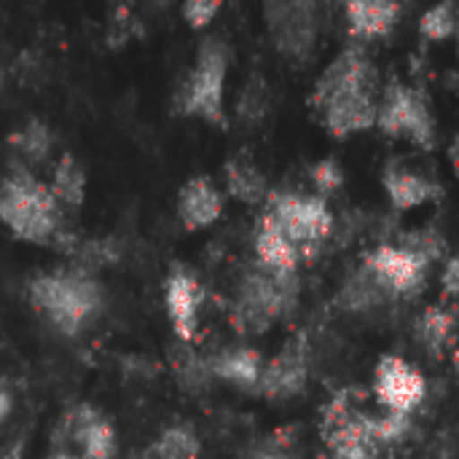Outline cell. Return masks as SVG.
<instances>
[{"label":"cell","mask_w":459,"mask_h":459,"mask_svg":"<svg viewBox=\"0 0 459 459\" xmlns=\"http://www.w3.org/2000/svg\"><path fill=\"white\" fill-rule=\"evenodd\" d=\"M457 35H459V32H457Z\"/></svg>","instance_id":"8d00e7d4"},{"label":"cell","mask_w":459,"mask_h":459,"mask_svg":"<svg viewBox=\"0 0 459 459\" xmlns=\"http://www.w3.org/2000/svg\"><path fill=\"white\" fill-rule=\"evenodd\" d=\"M255 258H258V266L282 277L296 274V266L301 258V250L285 237V231L274 223L269 212L261 218L255 229Z\"/></svg>","instance_id":"2e32d148"},{"label":"cell","mask_w":459,"mask_h":459,"mask_svg":"<svg viewBox=\"0 0 459 459\" xmlns=\"http://www.w3.org/2000/svg\"><path fill=\"white\" fill-rule=\"evenodd\" d=\"M51 132L46 124L40 121H30L24 129H19L16 134H11V145L30 161H46V156L51 153Z\"/></svg>","instance_id":"d4e9b609"},{"label":"cell","mask_w":459,"mask_h":459,"mask_svg":"<svg viewBox=\"0 0 459 459\" xmlns=\"http://www.w3.org/2000/svg\"><path fill=\"white\" fill-rule=\"evenodd\" d=\"M202 444L196 433L186 425L167 428L148 449L143 459H199Z\"/></svg>","instance_id":"603a6c76"},{"label":"cell","mask_w":459,"mask_h":459,"mask_svg":"<svg viewBox=\"0 0 459 459\" xmlns=\"http://www.w3.org/2000/svg\"><path fill=\"white\" fill-rule=\"evenodd\" d=\"M51 194L54 199L70 210H78L83 204V196H86V172L83 167L73 159V156H62L56 169H54V178H51Z\"/></svg>","instance_id":"44dd1931"},{"label":"cell","mask_w":459,"mask_h":459,"mask_svg":"<svg viewBox=\"0 0 459 459\" xmlns=\"http://www.w3.org/2000/svg\"><path fill=\"white\" fill-rule=\"evenodd\" d=\"M459 32V5L457 0H438L420 16V35L441 43Z\"/></svg>","instance_id":"cb8c5ba5"},{"label":"cell","mask_w":459,"mask_h":459,"mask_svg":"<svg viewBox=\"0 0 459 459\" xmlns=\"http://www.w3.org/2000/svg\"><path fill=\"white\" fill-rule=\"evenodd\" d=\"M269 215L299 250L325 242L333 229V212L317 194H277Z\"/></svg>","instance_id":"52a82bcc"},{"label":"cell","mask_w":459,"mask_h":459,"mask_svg":"<svg viewBox=\"0 0 459 459\" xmlns=\"http://www.w3.org/2000/svg\"><path fill=\"white\" fill-rule=\"evenodd\" d=\"M309 178H312V186L317 191V196H331L336 194L342 186H344V169L336 159H323L317 161L312 169H309Z\"/></svg>","instance_id":"83f0119b"},{"label":"cell","mask_w":459,"mask_h":459,"mask_svg":"<svg viewBox=\"0 0 459 459\" xmlns=\"http://www.w3.org/2000/svg\"><path fill=\"white\" fill-rule=\"evenodd\" d=\"M377 129L395 140H409L425 151L436 148V118L422 89L393 81L379 100Z\"/></svg>","instance_id":"277c9868"},{"label":"cell","mask_w":459,"mask_h":459,"mask_svg":"<svg viewBox=\"0 0 459 459\" xmlns=\"http://www.w3.org/2000/svg\"><path fill=\"white\" fill-rule=\"evenodd\" d=\"M428 272V255L411 247L382 245L366 258V274L377 285V290L406 296L414 293Z\"/></svg>","instance_id":"30bf717a"},{"label":"cell","mask_w":459,"mask_h":459,"mask_svg":"<svg viewBox=\"0 0 459 459\" xmlns=\"http://www.w3.org/2000/svg\"><path fill=\"white\" fill-rule=\"evenodd\" d=\"M0 221L5 229L32 245H54L65 231L62 204L51 188L27 169H13L0 183Z\"/></svg>","instance_id":"7a4b0ae2"},{"label":"cell","mask_w":459,"mask_h":459,"mask_svg":"<svg viewBox=\"0 0 459 459\" xmlns=\"http://www.w3.org/2000/svg\"><path fill=\"white\" fill-rule=\"evenodd\" d=\"M355 89H377V70L371 56L366 54L363 46H347L317 78L315 91L309 97L312 108H323L328 100L355 91Z\"/></svg>","instance_id":"8fae6325"},{"label":"cell","mask_w":459,"mask_h":459,"mask_svg":"<svg viewBox=\"0 0 459 459\" xmlns=\"http://www.w3.org/2000/svg\"><path fill=\"white\" fill-rule=\"evenodd\" d=\"M70 444L78 446V455L83 459H116L118 452L113 425L86 403L67 411L54 430V449H70Z\"/></svg>","instance_id":"ba28073f"},{"label":"cell","mask_w":459,"mask_h":459,"mask_svg":"<svg viewBox=\"0 0 459 459\" xmlns=\"http://www.w3.org/2000/svg\"><path fill=\"white\" fill-rule=\"evenodd\" d=\"M374 395L385 411L409 417L422 406L428 395V382L409 360L398 355H385L374 371Z\"/></svg>","instance_id":"9c48e42d"},{"label":"cell","mask_w":459,"mask_h":459,"mask_svg":"<svg viewBox=\"0 0 459 459\" xmlns=\"http://www.w3.org/2000/svg\"><path fill=\"white\" fill-rule=\"evenodd\" d=\"M0 86H3V65H0Z\"/></svg>","instance_id":"e575fe53"},{"label":"cell","mask_w":459,"mask_h":459,"mask_svg":"<svg viewBox=\"0 0 459 459\" xmlns=\"http://www.w3.org/2000/svg\"><path fill=\"white\" fill-rule=\"evenodd\" d=\"M398 3H409V0H398Z\"/></svg>","instance_id":"d590c367"},{"label":"cell","mask_w":459,"mask_h":459,"mask_svg":"<svg viewBox=\"0 0 459 459\" xmlns=\"http://www.w3.org/2000/svg\"><path fill=\"white\" fill-rule=\"evenodd\" d=\"M347 24L350 35L358 40H374L393 32L401 19L398 0H347Z\"/></svg>","instance_id":"e0dca14e"},{"label":"cell","mask_w":459,"mask_h":459,"mask_svg":"<svg viewBox=\"0 0 459 459\" xmlns=\"http://www.w3.org/2000/svg\"><path fill=\"white\" fill-rule=\"evenodd\" d=\"M210 368H212V377L218 379H226L242 390H255L261 371H264V358L253 347H231V350L218 352L210 360Z\"/></svg>","instance_id":"d6986e66"},{"label":"cell","mask_w":459,"mask_h":459,"mask_svg":"<svg viewBox=\"0 0 459 459\" xmlns=\"http://www.w3.org/2000/svg\"><path fill=\"white\" fill-rule=\"evenodd\" d=\"M264 16L274 48L293 65L309 62L320 35L317 0H264Z\"/></svg>","instance_id":"5b68a950"},{"label":"cell","mask_w":459,"mask_h":459,"mask_svg":"<svg viewBox=\"0 0 459 459\" xmlns=\"http://www.w3.org/2000/svg\"><path fill=\"white\" fill-rule=\"evenodd\" d=\"M169 363H172V374L178 379V385L188 393H199L210 385L212 379V368L210 360H202L188 342H178V347L169 352Z\"/></svg>","instance_id":"7402d4cb"},{"label":"cell","mask_w":459,"mask_h":459,"mask_svg":"<svg viewBox=\"0 0 459 459\" xmlns=\"http://www.w3.org/2000/svg\"><path fill=\"white\" fill-rule=\"evenodd\" d=\"M223 212V196L215 183L204 175L191 178L178 194V218L186 231L210 229Z\"/></svg>","instance_id":"9a60e30c"},{"label":"cell","mask_w":459,"mask_h":459,"mask_svg":"<svg viewBox=\"0 0 459 459\" xmlns=\"http://www.w3.org/2000/svg\"><path fill=\"white\" fill-rule=\"evenodd\" d=\"M226 188L237 202H245V204L264 202L269 191L264 172L247 156H237L226 164Z\"/></svg>","instance_id":"ffe728a7"},{"label":"cell","mask_w":459,"mask_h":459,"mask_svg":"<svg viewBox=\"0 0 459 459\" xmlns=\"http://www.w3.org/2000/svg\"><path fill=\"white\" fill-rule=\"evenodd\" d=\"M226 73H229V48L223 40L210 38L202 43L196 67L191 70L188 81L180 89V110L196 116L207 124L223 126V91H226Z\"/></svg>","instance_id":"3957f363"},{"label":"cell","mask_w":459,"mask_h":459,"mask_svg":"<svg viewBox=\"0 0 459 459\" xmlns=\"http://www.w3.org/2000/svg\"><path fill=\"white\" fill-rule=\"evenodd\" d=\"M449 333H452V317L446 312H441L438 307H430L422 315V320H420V336H422V342L428 347L438 350V347H444V342L449 339Z\"/></svg>","instance_id":"4316f807"},{"label":"cell","mask_w":459,"mask_h":459,"mask_svg":"<svg viewBox=\"0 0 459 459\" xmlns=\"http://www.w3.org/2000/svg\"><path fill=\"white\" fill-rule=\"evenodd\" d=\"M202 301H204V290L199 280L188 269L175 266L164 282V307L178 342H191L196 336Z\"/></svg>","instance_id":"4fadbf2b"},{"label":"cell","mask_w":459,"mask_h":459,"mask_svg":"<svg viewBox=\"0 0 459 459\" xmlns=\"http://www.w3.org/2000/svg\"><path fill=\"white\" fill-rule=\"evenodd\" d=\"M269 113V89L261 78H253L242 94H239V102H237V116L245 121V124H261L264 116Z\"/></svg>","instance_id":"484cf974"},{"label":"cell","mask_w":459,"mask_h":459,"mask_svg":"<svg viewBox=\"0 0 459 459\" xmlns=\"http://www.w3.org/2000/svg\"><path fill=\"white\" fill-rule=\"evenodd\" d=\"M290 280H293V274L290 277L272 274L264 266L245 274V280L239 285V299L234 307V323L242 331L264 333L288 307Z\"/></svg>","instance_id":"8992f818"},{"label":"cell","mask_w":459,"mask_h":459,"mask_svg":"<svg viewBox=\"0 0 459 459\" xmlns=\"http://www.w3.org/2000/svg\"><path fill=\"white\" fill-rule=\"evenodd\" d=\"M328 134L336 140L368 132L377 126V113H379V100L374 97V89H355L344 91L333 100H328L323 108H317Z\"/></svg>","instance_id":"7c38bea8"},{"label":"cell","mask_w":459,"mask_h":459,"mask_svg":"<svg viewBox=\"0 0 459 459\" xmlns=\"http://www.w3.org/2000/svg\"><path fill=\"white\" fill-rule=\"evenodd\" d=\"M253 459H282L280 455H274V452H258Z\"/></svg>","instance_id":"836d02e7"},{"label":"cell","mask_w":459,"mask_h":459,"mask_svg":"<svg viewBox=\"0 0 459 459\" xmlns=\"http://www.w3.org/2000/svg\"><path fill=\"white\" fill-rule=\"evenodd\" d=\"M11 409H13V395H11L5 379H0V422L11 414Z\"/></svg>","instance_id":"1f68e13d"},{"label":"cell","mask_w":459,"mask_h":459,"mask_svg":"<svg viewBox=\"0 0 459 459\" xmlns=\"http://www.w3.org/2000/svg\"><path fill=\"white\" fill-rule=\"evenodd\" d=\"M46 459H83L81 455L70 452V449H51V455Z\"/></svg>","instance_id":"d6a6232c"},{"label":"cell","mask_w":459,"mask_h":459,"mask_svg":"<svg viewBox=\"0 0 459 459\" xmlns=\"http://www.w3.org/2000/svg\"><path fill=\"white\" fill-rule=\"evenodd\" d=\"M444 288L452 293V296H459V255L449 261L446 272H444Z\"/></svg>","instance_id":"4dcf8cb0"},{"label":"cell","mask_w":459,"mask_h":459,"mask_svg":"<svg viewBox=\"0 0 459 459\" xmlns=\"http://www.w3.org/2000/svg\"><path fill=\"white\" fill-rule=\"evenodd\" d=\"M221 3L223 0H186L183 3V16L194 30L207 27L215 19V13L221 11Z\"/></svg>","instance_id":"f1b7e54d"},{"label":"cell","mask_w":459,"mask_h":459,"mask_svg":"<svg viewBox=\"0 0 459 459\" xmlns=\"http://www.w3.org/2000/svg\"><path fill=\"white\" fill-rule=\"evenodd\" d=\"M382 183H385V191H387V199L395 210L406 212V210H414V207H422L425 202H430L438 188L420 172H411L406 167H395L390 164L382 175Z\"/></svg>","instance_id":"ac0fdd59"},{"label":"cell","mask_w":459,"mask_h":459,"mask_svg":"<svg viewBox=\"0 0 459 459\" xmlns=\"http://www.w3.org/2000/svg\"><path fill=\"white\" fill-rule=\"evenodd\" d=\"M307 374H309L307 352L301 347L290 344L277 358L264 363L255 390H261L272 401H288L307 387Z\"/></svg>","instance_id":"5bb4252c"},{"label":"cell","mask_w":459,"mask_h":459,"mask_svg":"<svg viewBox=\"0 0 459 459\" xmlns=\"http://www.w3.org/2000/svg\"><path fill=\"white\" fill-rule=\"evenodd\" d=\"M108 38H110L113 43H124V40L132 38V13H129V8H118L116 19H113V24H110Z\"/></svg>","instance_id":"f546056e"},{"label":"cell","mask_w":459,"mask_h":459,"mask_svg":"<svg viewBox=\"0 0 459 459\" xmlns=\"http://www.w3.org/2000/svg\"><path fill=\"white\" fill-rule=\"evenodd\" d=\"M30 304L59 333H81L102 309V288L83 266L38 274L30 282Z\"/></svg>","instance_id":"6da1fadb"}]
</instances>
